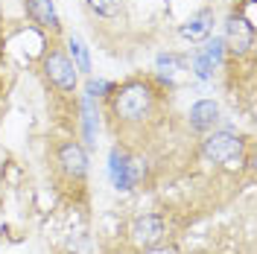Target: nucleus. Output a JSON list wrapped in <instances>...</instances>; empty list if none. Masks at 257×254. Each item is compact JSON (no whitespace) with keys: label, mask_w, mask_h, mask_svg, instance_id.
I'll return each mask as SVG.
<instances>
[{"label":"nucleus","mask_w":257,"mask_h":254,"mask_svg":"<svg viewBox=\"0 0 257 254\" xmlns=\"http://www.w3.org/2000/svg\"><path fill=\"white\" fill-rule=\"evenodd\" d=\"M108 96H111V114L123 126H141L155 108V91H152V85L141 79L114 85Z\"/></svg>","instance_id":"1"},{"label":"nucleus","mask_w":257,"mask_h":254,"mask_svg":"<svg viewBox=\"0 0 257 254\" xmlns=\"http://www.w3.org/2000/svg\"><path fill=\"white\" fill-rule=\"evenodd\" d=\"M202 158L216 167H240L245 158V138L228 129H213L202 141Z\"/></svg>","instance_id":"2"},{"label":"nucleus","mask_w":257,"mask_h":254,"mask_svg":"<svg viewBox=\"0 0 257 254\" xmlns=\"http://www.w3.org/2000/svg\"><path fill=\"white\" fill-rule=\"evenodd\" d=\"M41 70H44V79H47L53 88L64 91V94L76 91V85H79V70L73 67L70 56H67L64 50H59V47H50L47 53H44Z\"/></svg>","instance_id":"3"},{"label":"nucleus","mask_w":257,"mask_h":254,"mask_svg":"<svg viewBox=\"0 0 257 254\" xmlns=\"http://www.w3.org/2000/svg\"><path fill=\"white\" fill-rule=\"evenodd\" d=\"M56 167L67 181H85L88 178V152L76 141H62L56 146Z\"/></svg>","instance_id":"4"},{"label":"nucleus","mask_w":257,"mask_h":254,"mask_svg":"<svg viewBox=\"0 0 257 254\" xmlns=\"http://www.w3.org/2000/svg\"><path fill=\"white\" fill-rule=\"evenodd\" d=\"M167 237V219L161 213H144L132 222V242L138 248H152L161 245Z\"/></svg>","instance_id":"5"},{"label":"nucleus","mask_w":257,"mask_h":254,"mask_svg":"<svg viewBox=\"0 0 257 254\" xmlns=\"http://www.w3.org/2000/svg\"><path fill=\"white\" fill-rule=\"evenodd\" d=\"M108 175H111L117 190H132L138 184V161L126 155L120 146H114L111 158H108Z\"/></svg>","instance_id":"6"},{"label":"nucleus","mask_w":257,"mask_h":254,"mask_svg":"<svg viewBox=\"0 0 257 254\" xmlns=\"http://www.w3.org/2000/svg\"><path fill=\"white\" fill-rule=\"evenodd\" d=\"M187 120H190L193 132L208 135V132H213L216 123H219V105H216L213 99H199V102H193V105H190Z\"/></svg>","instance_id":"7"},{"label":"nucleus","mask_w":257,"mask_h":254,"mask_svg":"<svg viewBox=\"0 0 257 254\" xmlns=\"http://www.w3.org/2000/svg\"><path fill=\"white\" fill-rule=\"evenodd\" d=\"M225 41V50H237V53H245V50L254 44V24L248 21H240V18H228V38Z\"/></svg>","instance_id":"8"},{"label":"nucleus","mask_w":257,"mask_h":254,"mask_svg":"<svg viewBox=\"0 0 257 254\" xmlns=\"http://www.w3.org/2000/svg\"><path fill=\"white\" fill-rule=\"evenodd\" d=\"M213 9H199V12H193L184 24H181V35L184 38H190V41H205V38H210V32H213Z\"/></svg>","instance_id":"9"},{"label":"nucleus","mask_w":257,"mask_h":254,"mask_svg":"<svg viewBox=\"0 0 257 254\" xmlns=\"http://www.w3.org/2000/svg\"><path fill=\"white\" fill-rule=\"evenodd\" d=\"M27 15H30L32 24H38L50 32L59 30V12H56L53 0H27Z\"/></svg>","instance_id":"10"},{"label":"nucleus","mask_w":257,"mask_h":254,"mask_svg":"<svg viewBox=\"0 0 257 254\" xmlns=\"http://www.w3.org/2000/svg\"><path fill=\"white\" fill-rule=\"evenodd\" d=\"M67 56H70V62H73V67L79 70V73H91V53H88V47H85V41H82L79 35H70L67 38Z\"/></svg>","instance_id":"11"},{"label":"nucleus","mask_w":257,"mask_h":254,"mask_svg":"<svg viewBox=\"0 0 257 254\" xmlns=\"http://www.w3.org/2000/svg\"><path fill=\"white\" fill-rule=\"evenodd\" d=\"M82 135H85V146L94 149L96 146V108L88 96H82Z\"/></svg>","instance_id":"12"},{"label":"nucleus","mask_w":257,"mask_h":254,"mask_svg":"<svg viewBox=\"0 0 257 254\" xmlns=\"http://www.w3.org/2000/svg\"><path fill=\"white\" fill-rule=\"evenodd\" d=\"M85 3L99 18H117L123 12V0H85Z\"/></svg>","instance_id":"13"},{"label":"nucleus","mask_w":257,"mask_h":254,"mask_svg":"<svg viewBox=\"0 0 257 254\" xmlns=\"http://www.w3.org/2000/svg\"><path fill=\"white\" fill-rule=\"evenodd\" d=\"M114 91L111 82L105 79H94V76H88V82H85V96L88 99H94V96H108Z\"/></svg>","instance_id":"14"},{"label":"nucleus","mask_w":257,"mask_h":254,"mask_svg":"<svg viewBox=\"0 0 257 254\" xmlns=\"http://www.w3.org/2000/svg\"><path fill=\"white\" fill-rule=\"evenodd\" d=\"M202 53L210 59L213 67H219V64H222V56H225V41L222 38H208V44L202 47Z\"/></svg>","instance_id":"15"},{"label":"nucleus","mask_w":257,"mask_h":254,"mask_svg":"<svg viewBox=\"0 0 257 254\" xmlns=\"http://www.w3.org/2000/svg\"><path fill=\"white\" fill-rule=\"evenodd\" d=\"M193 70H196V76H199V79H210L216 67L210 64V59L202 53V50H196V53H193Z\"/></svg>","instance_id":"16"},{"label":"nucleus","mask_w":257,"mask_h":254,"mask_svg":"<svg viewBox=\"0 0 257 254\" xmlns=\"http://www.w3.org/2000/svg\"><path fill=\"white\" fill-rule=\"evenodd\" d=\"M141 254H178V251L173 245H164L161 242V245H152V248H141Z\"/></svg>","instance_id":"17"}]
</instances>
